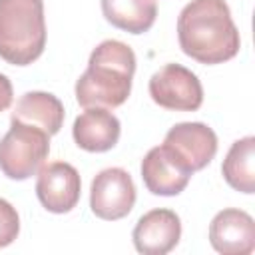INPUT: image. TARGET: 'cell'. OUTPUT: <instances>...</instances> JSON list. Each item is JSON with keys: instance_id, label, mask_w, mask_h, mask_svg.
<instances>
[{"instance_id": "cell-1", "label": "cell", "mask_w": 255, "mask_h": 255, "mask_svg": "<svg viewBox=\"0 0 255 255\" xmlns=\"http://www.w3.org/2000/svg\"><path fill=\"white\" fill-rule=\"evenodd\" d=\"M179 48L199 64H223L237 56L241 38L225 0H191L177 16Z\"/></svg>"}, {"instance_id": "cell-2", "label": "cell", "mask_w": 255, "mask_h": 255, "mask_svg": "<svg viewBox=\"0 0 255 255\" xmlns=\"http://www.w3.org/2000/svg\"><path fill=\"white\" fill-rule=\"evenodd\" d=\"M135 72L133 50L120 40H104L94 48L86 72L76 82V100L82 108H118L131 92Z\"/></svg>"}, {"instance_id": "cell-3", "label": "cell", "mask_w": 255, "mask_h": 255, "mask_svg": "<svg viewBox=\"0 0 255 255\" xmlns=\"http://www.w3.org/2000/svg\"><path fill=\"white\" fill-rule=\"evenodd\" d=\"M46 46L42 0H0V58L12 66L36 62Z\"/></svg>"}, {"instance_id": "cell-4", "label": "cell", "mask_w": 255, "mask_h": 255, "mask_svg": "<svg viewBox=\"0 0 255 255\" xmlns=\"http://www.w3.org/2000/svg\"><path fill=\"white\" fill-rule=\"evenodd\" d=\"M50 153V135L28 124L10 122L0 139V169L8 179L24 181L38 173Z\"/></svg>"}, {"instance_id": "cell-5", "label": "cell", "mask_w": 255, "mask_h": 255, "mask_svg": "<svg viewBox=\"0 0 255 255\" xmlns=\"http://www.w3.org/2000/svg\"><path fill=\"white\" fill-rule=\"evenodd\" d=\"M151 100L171 112H195L203 104L199 78L181 64H165L149 78Z\"/></svg>"}, {"instance_id": "cell-6", "label": "cell", "mask_w": 255, "mask_h": 255, "mask_svg": "<svg viewBox=\"0 0 255 255\" xmlns=\"http://www.w3.org/2000/svg\"><path fill=\"white\" fill-rule=\"evenodd\" d=\"M135 205V185L131 175L122 167L102 169L90 187V209L96 217L106 221H116L126 215Z\"/></svg>"}, {"instance_id": "cell-7", "label": "cell", "mask_w": 255, "mask_h": 255, "mask_svg": "<svg viewBox=\"0 0 255 255\" xmlns=\"http://www.w3.org/2000/svg\"><path fill=\"white\" fill-rule=\"evenodd\" d=\"M163 145L193 173L209 165L215 157L217 135L207 124L181 122L165 133Z\"/></svg>"}, {"instance_id": "cell-8", "label": "cell", "mask_w": 255, "mask_h": 255, "mask_svg": "<svg viewBox=\"0 0 255 255\" xmlns=\"http://www.w3.org/2000/svg\"><path fill=\"white\" fill-rule=\"evenodd\" d=\"M82 193V179L78 169L66 161H52L38 169L36 195L50 213L72 211Z\"/></svg>"}, {"instance_id": "cell-9", "label": "cell", "mask_w": 255, "mask_h": 255, "mask_svg": "<svg viewBox=\"0 0 255 255\" xmlns=\"http://www.w3.org/2000/svg\"><path fill=\"white\" fill-rule=\"evenodd\" d=\"M191 175L193 173L163 143L151 147L141 159V179L153 195H179L187 187Z\"/></svg>"}, {"instance_id": "cell-10", "label": "cell", "mask_w": 255, "mask_h": 255, "mask_svg": "<svg viewBox=\"0 0 255 255\" xmlns=\"http://www.w3.org/2000/svg\"><path fill=\"white\" fill-rule=\"evenodd\" d=\"M179 215L165 207L151 209L145 215H141L131 233L135 249L143 255H165L179 243Z\"/></svg>"}, {"instance_id": "cell-11", "label": "cell", "mask_w": 255, "mask_h": 255, "mask_svg": "<svg viewBox=\"0 0 255 255\" xmlns=\"http://www.w3.org/2000/svg\"><path fill=\"white\" fill-rule=\"evenodd\" d=\"M209 243L223 255H249L255 249V221L243 209H223L209 223Z\"/></svg>"}, {"instance_id": "cell-12", "label": "cell", "mask_w": 255, "mask_h": 255, "mask_svg": "<svg viewBox=\"0 0 255 255\" xmlns=\"http://www.w3.org/2000/svg\"><path fill=\"white\" fill-rule=\"evenodd\" d=\"M122 133L120 120L108 108H86L72 126V135L78 147L92 153L110 151Z\"/></svg>"}, {"instance_id": "cell-13", "label": "cell", "mask_w": 255, "mask_h": 255, "mask_svg": "<svg viewBox=\"0 0 255 255\" xmlns=\"http://www.w3.org/2000/svg\"><path fill=\"white\" fill-rule=\"evenodd\" d=\"M64 104L48 92H26L16 102L10 122H20L44 129L50 137L56 135L64 124Z\"/></svg>"}, {"instance_id": "cell-14", "label": "cell", "mask_w": 255, "mask_h": 255, "mask_svg": "<svg viewBox=\"0 0 255 255\" xmlns=\"http://www.w3.org/2000/svg\"><path fill=\"white\" fill-rule=\"evenodd\" d=\"M104 18L129 34L147 32L157 16L155 0H102Z\"/></svg>"}, {"instance_id": "cell-15", "label": "cell", "mask_w": 255, "mask_h": 255, "mask_svg": "<svg viewBox=\"0 0 255 255\" xmlns=\"http://www.w3.org/2000/svg\"><path fill=\"white\" fill-rule=\"evenodd\" d=\"M221 173L225 181L241 193H253L255 191V137L245 135L231 143Z\"/></svg>"}, {"instance_id": "cell-16", "label": "cell", "mask_w": 255, "mask_h": 255, "mask_svg": "<svg viewBox=\"0 0 255 255\" xmlns=\"http://www.w3.org/2000/svg\"><path fill=\"white\" fill-rule=\"evenodd\" d=\"M18 233H20L18 211L12 207V203H8L6 199L0 197V249L14 243Z\"/></svg>"}, {"instance_id": "cell-17", "label": "cell", "mask_w": 255, "mask_h": 255, "mask_svg": "<svg viewBox=\"0 0 255 255\" xmlns=\"http://www.w3.org/2000/svg\"><path fill=\"white\" fill-rule=\"evenodd\" d=\"M12 96H14V92H12V84H10L8 76L0 74V112H4V110L10 108Z\"/></svg>"}]
</instances>
